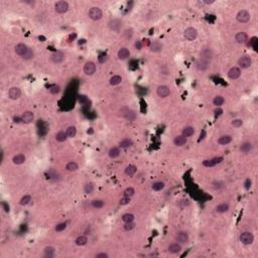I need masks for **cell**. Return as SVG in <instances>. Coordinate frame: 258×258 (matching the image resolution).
I'll return each mask as SVG.
<instances>
[{"label":"cell","mask_w":258,"mask_h":258,"mask_svg":"<svg viewBox=\"0 0 258 258\" xmlns=\"http://www.w3.org/2000/svg\"><path fill=\"white\" fill-rule=\"evenodd\" d=\"M247 40H248V35H247V33L244 31H239L235 34V40H236V43H245L246 41H247Z\"/></svg>","instance_id":"16"},{"label":"cell","mask_w":258,"mask_h":258,"mask_svg":"<svg viewBox=\"0 0 258 258\" xmlns=\"http://www.w3.org/2000/svg\"><path fill=\"white\" fill-rule=\"evenodd\" d=\"M232 141V136L231 135H223L218 139V143L221 145H227Z\"/></svg>","instance_id":"27"},{"label":"cell","mask_w":258,"mask_h":258,"mask_svg":"<svg viewBox=\"0 0 258 258\" xmlns=\"http://www.w3.org/2000/svg\"><path fill=\"white\" fill-rule=\"evenodd\" d=\"M66 133H67V136L68 138H73L76 136L77 134V129L75 126H69L68 128L66 130Z\"/></svg>","instance_id":"33"},{"label":"cell","mask_w":258,"mask_h":258,"mask_svg":"<svg viewBox=\"0 0 258 258\" xmlns=\"http://www.w3.org/2000/svg\"><path fill=\"white\" fill-rule=\"evenodd\" d=\"M152 190L153 191H156V192H159L165 188V182H155L152 184Z\"/></svg>","instance_id":"39"},{"label":"cell","mask_w":258,"mask_h":258,"mask_svg":"<svg viewBox=\"0 0 258 258\" xmlns=\"http://www.w3.org/2000/svg\"><path fill=\"white\" fill-rule=\"evenodd\" d=\"M123 228L125 231H131L132 229L135 228V223L134 222H129V223H125L123 226Z\"/></svg>","instance_id":"45"},{"label":"cell","mask_w":258,"mask_h":258,"mask_svg":"<svg viewBox=\"0 0 258 258\" xmlns=\"http://www.w3.org/2000/svg\"><path fill=\"white\" fill-rule=\"evenodd\" d=\"M213 188H214L215 190L220 191L222 188H225V185H224V184L222 182H213Z\"/></svg>","instance_id":"48"},{"label":"cell","mask_w":258,"mask_h":258,"mask_svg":"<svg viewBox=\"0 0 258 258\" xmlns=\"http://www.w3.org/2000/svg\"><path fill=\"white\" fill-rule=\"evenodd\" d=\"M149 46H150V51L153 52H162V48H163L162 43H160V41H159V40L152 41Z\"/></svg>","instance_id":"18"},{"label":"cell","mask_w":258,"mask_h":258,"mask_svg":"<svg viewBox=\"0 0 258 258\" xmlns=\"http://www.w3.org/2000/svg\"><path fill=\"white\" fill-rule=\"evenodd\" d=\"M134 194H135V190L132 187L126 188L125 190H124V192H123V195L125 197H129V198H131V197L134 196Z\"/></svg>","instance_id":"41"},{"label":"cell","mask_w":258,"mask_h":258,"mask_svg":"<svg viewBox=\"0 0 258 258\" xmlns=\"http://www.w3.org/2000/svg\"><path fill=\"white\" fill-rule=\"evenodd\" d=\"M133 144L132 140L130 139V138H124L123 140L120 141V143H119V146H120L121 148H128L130 147Z\"/></svg>","instance_id":"34"},{"label":"cell","mask_w":258,"mask_h":258,"mask_svg":"<svg viewBox=\"0 0 258 258\" xmlns=\"http://www.w3.org/2000/svg\"><path fill=\"white\" fill-rule=\"evenodd\" d=\"M240 242L244 244V245H250V244L253 243L254 241V235L252 234L251 232H243L242 234L240 235Z\"/></svg>","instance_id":"2"},{"label":"cell","mask_w":258,"mask_h":258,"mask_svg":"<svg viewBox=\"0 0 258 258\" xmlns=\"http://www.w3.org/2000/svg\"><path fill=\"white\" fill-rule=\"evenodd\" d=\"M224 102H225V99H224L222 96H216L214 100H213V104L217 107H221L222 105L224 104Z\"/></svg>","instance_id":"40"},{"label":"cell","mask_w":258,"mask_h":258,"mask_svg":"<svg viewBox=\"0 0 258 258\" xmlns=\"http://www.w3.org/2000/svg\"><path fill=\"white\" fill-rule=\"evenodd\" d=\"M184 37L185 40L188 41L195 40L197 37H198V30H197L195 27H188V28L185 30Z\"/></svg>","instance_id":"5"},{"label":"cell","mask_w":258,"mask_h":258,"mask_svg":"<svg viewBox=\"0 0 258 258\" xmlns=\"http://www.w3.org/2000/svg\"><path fill=\"white\" fill-rule=\"evenodd\" d=\"M84 191L86 194H92L93 191H94V185L93 184H91V182H87L85 185H84Z\"/></svg>","instance_id":"44"},{"label":"cell","mask_w":258,"mask_h":258,"mask_svg":"<svg viewBox=\"0 0 258 258\" xmlns=\"http://www.w3.org/2000/svg\"><path fill=\"white\" fill-rule=\"evenodd\" d=\"M214 2H215L214 0H211V1H206V0H204L203 3H205V4H213Z\"/></svg>","instance_id":"58"},{"label":"cell","mask_w":258,"mask_h":258,"mask_svg":"<svg viewBox=\"0 0 258 258\" xmlns=\"http://www.w3.org/2000/svg\"><path fill=\"white\" fill-rule=\"evenodd\" d=\"M120 149H119V147H112L109 149V151H108V155L111 157V159H116V157H118L119 155H120Z\"/></svg>","instance_id":"32"},{"label":"cell","mask_w":258,"mask_h":258,"mask_svg":"<svg viewBox=\"0 0 258 258\" xmlns=\"http://www.w3.org/2000/svg\"><path fill=\"white\" fill-rule=\"evenodd\" d=\"M33 119H34V115H33V113L31 111H25L21 116V121H23L24 123H27V124L31 123L33 121Z\"/></svg>","instance_id":"17"},{"label":"cell","mask_w":258,"mask_h":258,"mask_svg":"<svg viewBox=\"0 0 258 258\" xmlns=\"http://www.w3.org/2000/svg\"><path fill=\"white\" fill-rule=\"evenodd\" d=\"M173 143L176 146H182L187 143V137H185L184 135H177L174 137Z\"/></svg>","instance_id":"24"},{"label":"cell","mask_w":258,"mask_h":258,"mask_svg":"<svg viewBox=\"0 0 258 258\" xmlns=\"http://www.w3.org/2000/svg\"><path fill=\"white\" fill-rule=\"evenodd\" d=\"M91 205H92V207L95 208V209H101V208L104 207L105 202L103 200H94V201H92Z\"/></svg>","instance_id":"38"},{"label":"cell","mask_w":258,"mask_h":258,"mask_svg":"<svg viewBox=\"0 0 258 258\" xmlns=\"http://www.w3.org/2000/svg\"><path fill=\"white\" fill-rule=\"evenodd\" d=\"M135 46H136V49H140V48H141V44H140V43H135Z\"/></svg>","instance_id":"59"},{"label":"cell","mask_w":258,"mask_h":258,"mask_svg":"<svg viewBox=\"0 0 258 258\" xmlns=\"http://www.w3.org/2000/svg\"><path fill=\"white\" fill-rule=\"evenodd\" d=\"M78 168H79V165H78V163L75 162H68L66 165V170L68 171H78Z\"/></svg>","instance_id":"35"},{"label":"cell","mask_w":258,"mask_h":258,"mask_svg":"<svg viewBox=\"0 0 258 258\" xmlns=\"http://www.w3.org/2000/svg\"><path fill=\"white\" fill-rule=\"evenodd\" d=\"M107 60H108V57H107V55H105V54L100 55L98 57V62L100 64H104L105 62H107Z\"/></svg>","instance_id":"51"},{"label":"cell","mask_w":258,"mask_h":258,"mask_svg":"<svg viewBox=\"0 0 258 258\" xmlns=\"http://www.w3.org/2000/svg\"><path fill=\"white\" fill-rule=\"evenodd\" d=\"M203 165L206 166V168H212V166H215L214 165H213V162H212V160H211V159L204 160V162H203Z\"/></svg>","instance_id":"54"},{"label":"cell","mask_w":258,"mask_h":258,"mask_svg":"<svg viewBox=\"0 0 258 258\" xmlns=\"http://www.w3.org/2000/svg\"><path fill=\"white\" fill-rule=\"evenodd\" d=\"M21 96V90L18 87H12L8 91V97L11 100H17Z\"/></svg>","instance_id":"11"},{"label":"cell","mask_w":258,"mask_h":258,"mask_svg":"<svg viewBox=\"0 0 258 258\" xmlns=\"http://www.w3.org/2000/svg\"><path fill=\"white\" fill-rule=\"evenodd\" d=\"M66 228H67V223H65V222H64V223L58 224V225L55 226V230L57 232H62V231H64V230H65Z\"/></svg>","instance_id":"47"},{"label":"cell","mask_w":258,"mask_h":258,"mask_svg":"<svg viewBox=\"0 0 258 258\" xmlns=\"http://www.w3.org/2000/svg\"><path fill=\"white\" fill-rule=\"evenodd\" d=\"M88 16L90 17L92 20H100V19L102 18V16H103V12H102V10L100 9L99 7H91L90 9H89V12H88Z\"/></svg>","instance_id":"1"},{"label":"cell","mask_w":258,"mask_h":258,"mask_svg":"<svg viewBox=\"0 0 258 258\" xmlns=\"http://www.w3.org/2000/svg\"><path fill=\"white\" fill-rule=\"evenodd\" d=\"M211 160H212L213 165H219V163H221V162L224 160V159H223L222 156H217V157H214V159H212Z\"/></svg>","instance_id":"52"},{"label":"cell","mask_w":258,"mask_h":258,"mask_svg":"<svg viewBox=\"0 0 258 258\" xmlns=\"http://www.w3.org/2000/svg\"><path fill=\"white\" fill-rule=\"evenodd\" d=\"M130 199H131V198L124 196L123 198L120 199V201H119V204H120L121 206H125V205H128V204L130 203Z\"/></svg>","instance_id":"49"},{"label":"cell","mask_w":258,"mask_h":258,"mask_svg":"<svg viewBox=\"0 0 258 258\" xmlns=\"http://www.w3.org/2000/svg\"><path fill=\"white\" fill-rule=\"evenodd\" d=\"M96 258H108L109 257V255H108L107 253H105V252H101V253H97L95 255Z\"/></svg>","instance_id":"55"},{"label":"cell","mask_w":258,"mask_h":258,"mask_svg":"<svg viewBox=\"0 0 258 258\" xmlns=\"http://www.w3.org/2000/svg\"><path fill=\"white\" fill-rule=\"evenodd\" d=\"M55 9L58 13H60V14L66 13L67 11L69 10V3L67 1H64V0L58 1V2H55Z\"/></svg>","instance_id":"6"},{"label":"cell","mask_w":258,"mask_h":258,"mask_svg":"<svg viewBox=\"0 0 258 258\" xmlns=\"http://www.w3.org/2000/svg\"><path fill=\"white\" fill-rule=\"evenodd\" d=\"M33 55H34V54H33L32 49H28V52H26V55L23 57V59H24V60H26V61H27V60H30V59H32V58H33Z\"/></svg>","instance_id":"53"},{"label":"cell","mask_w":258,"mask_h":258,"mask_svg":"<svg viewBox=\"0 0 258 258\" xmlns=\"http://www.w3.org/2000/svg\"><path fill=\"white\" fill-rule=\"evenodd\" d=\"M121 82H122V77L119 76V75H114L113 77L110 78V81H109L111 86H117L119 84H121Z\"/></svg>","instance_id":"30"},{"label":"cell","mask_w":258,"mask_h":258,"mask_svg":"<svg viewBox=\"0 0 258 258\" xmlns=\"http://www.w3.org/2000/svg\"><path fill=\"white\" fill-rule=\"evenodd\" d=\"M252 148H253V145H252V143H251V142H248V141H246V142H244V143L241 144V146H240V151L242 152V153H244V154H247V153H249V152L252 150Z\"/></svg>","instance_id":"21"},{"label":"cell","mask_w":258,"mask_h":258,"mask_svg":"<svg viewBox=\"0 0 258 258\" xmlns=\"http://www.w3.org/2000/svg\"><path fill=\"white\" fill-rule=\"evenodd\" d=\"M222 112H223V111H222L221 109H217V110H215V115H216V116H220V115L222 114Z\"/></svg>","instance_id":"57"},{"label":"cell","mask_w":258,"mask_h":258,"mask_svg":"<svg viewBox=\"0 0 258 258\" xmlns=\"http://www.w3.org/2000/svg\"><path fill=\"white\" fill-rule=\"evenodd\" d=\"M75 243H76L77 246H84L88 243V238L84 236V235H81V236L77 237L76 240H75Z\"/></svg>","instance_id":"31"},{"label":"cell","mask_w":258,"mask_h":258,"mask_svg":"<svg viewBox=\"0 0 258 258\" xmlns=\"http://www.w3.org/2000/svg\"><path fill=\"white\" fill-rule=\"evenodd\" d=\"M243 125V120L242 119H234L232 121V126L235 127V128H239Z\"/></svg>","instance_id":"46"},{"label":"cell","mask_w":258,"mask_h":258,"mask_svg":"<svg viewBox=\"0 0 258 258\" xmlns=\"http://www.w3.org/2000/svg\"><path fill=\"white\" fill-rule=\"evenodd\" d=\"M168 250L171 254H176V253H179V252L182 250V246H181V244H179V243H173V244H171V245L168 246Z\"/></svg>","instance_id":"23"},{"label":"cell","mask_w":258,"mask_h":258,"mask_svg":"<svg viewBox=\"0 0 258 258\" xmlns=\"http://www.w3.org/2000/svg\"><path fill=\"white\" fill-rule=\"evenodd\" d=\"M67 138H68L67 133L64 132V131H60L55 134V140L59 141V142H64V141L67 140Z\"/></svg>","instance_id":"37"},{"label":"cell","mask_w":258,"mask_h":258,"mask_svg":"<svg viewBox=\"0 0 258 258\" xmlns=\"http://www.w3.org/2000/svg\"><path fill=\"white\" fill-rule=\"evenodd\" d=\"M46 174L49 176V179H54V181H57L58 176H59V173H58L57 171H54V170H49V171H46Z\"/></svg>","instance_id":"42"},{"label":"cell","mask_w":258,"mask_h":258,"mask_svg":"<svg viewBox=\"0 0 258 258\" xmlns=\"http://www.w3.org/2000/svg\"><path fill=\"white\" fill-rule=\"evenodd\" d=\"M194 133H195V129H194V127L187 126V127H185V128L182 129V135H184L185 137H191L192 135H194Z\"/></svg>","instance_id":"29"},{"label":"cell","mask_w":258,"mask_h":258,"mask_svg":"<svg viewBox=\"0 0 258 258\" xmlns=\"http://www.w3.org/2000/svg\"><path fill=\"white\" fill-rule=\"evenodd\" d=\"M136 171H137V168L133 165H127L125 168V170H124V173H125L126 176H133L135 173H136Z\"/></svg>","instance_id":"25"},{"label":"cell","mask_w":258,"mask_h":258,"mask_svg":"<svg viewBox=\"0 0 258 258\" xmlns=\"http://www.w3.org/2000/svg\"><path fill=\"white\" fill-rule=\"evenodd\" d=\"M60 91H61V88H60L59 85H54L49 88V92H51L52 94H58Z\"/></svg>","instance_id":"50"},{"label":"cell","mask_w":258,"mask_h":258,"mask_svg":"<svg viewBox=\"0 0 258 258\" xmlns=\"http://www.w3.org/2000/svg\"><path fill=\"white\" fill-rule=\"evenodd\" d=\"M108 25H109V28L113 31H119L122 27V21L120 19H112L111 21H109Z\"/></svg>","instance_id":"15"},{"label":"cell","mask_w":258,"mask_h":258,"mask_svg":"<svg viewBox=\"0 0 258 258\" xmlns=\"http://www.w3.org/2000/svg\"><path fill=\"white\" fill-rule=\"evenodd\" d=\"M55 249L52 246H46V248L43 249V257L46 258H52L55 257Z\"/></svg>","instance_id":"20"},{"label":"cell","mask_w":258,"mask_h":258,"mask_svg":"<svg viewBox=\"0 0 258 258\" xmlns=\"http://www.w3.org/2000/svg\"><path fill=\"white\" fill-rule=\"evenodd\" d=\"M31 201V197H30L29 195H25L24 197H22L21 200L19 201V204L21 205V206H25V205L29 204V202Z\"/></svg>","instance_id":"43"},{"label":"cell","mask_w":258,"mask_h":258,"mask_svg":"<svg viewBox=\"0 0 258 258\" xmlns=\"http://www.w3.org/2000/svg\"><path fill=\"white\" fill-rule=\"evenodd\" d=\"M117 55L119 60H126L130 57V52L127 48H122L118 51Z\"/></svg>","instance_id":"19"},{"label":"cell","mask_w":258,"mask_h":258,"mask_svg":"<svg viewBox=\"0 0 258 258\" xmlns=\"http://www.w3.org/2000/svg\"><path fill=\"white\" fill-rule=\"evenodd\" d=\"M201 58L203 59H206L208 61H211L213 58V52L212 49H204L203 51L201 52Z\"/></svg>","instance_id":"26"},{"label":"cell","mask_w":258,"mask_h":258,"mask_svg":"<svg viewBox=\"0 0 258 258\" xmlns=\"http://www.w3.org/2000/svg\"><path fill=\"white\" fill-rule=\"evenodd\" d=\"M190 240V237H188V234L185 231H179L176 233V241L179 244H187Z\"/></svg>","instance_id":"8"},{"label":"cell","mask_w":258,"mask_h":258,"mask_svg":"<svg viewBox=\"0 0 258 258\" xmlns=\"http://www.w3.org/2000/svg\"><path fill=\"white\" fill-rule=\"evenodd\" d=\"M122 221L124 222V223H129V222H134L135 220V217L133 214H130V213H126V214L122 215Z\"/></svg>","instance_id":"36"},{"label":"cell","mask_w":258,"mask_h":258,"mask_svg":"<svg viewBox=\"0 0 258 258\" xmlns=\"http://www.w3.org/2000/svg\"><path fill=\"white\" fill-rule=\"evenodd\" d=\"M96 72V65L94 62H87L84 66V73L87 76H92Z\"/></svg>","instance_id":"9"},{"label":"cell","mask_w":258,"mask_h":258,"mask_svg":"<svg viewBox=\"0 0 258 258\" xmlns=\"http://www.w3.org/2000/svg\"><path fill=\"white\" fill-rule=\"evenodd\" d=\"M28 49H29V48H27V46L24 43H18V44H16V46H15L16 55H18L19 57H22V58L26 55V52H28Z\"/></svg>","instance_id":"14"},{"label":"cell","mask_w":258,"mask_h":258,"mask_svg":"<svg viewBox=\"0 0 258 258\" xmlns=\"http://www.w3.org/2000/svg\"><path fill=\"white\" fill-rule=\"evenodd\" d=\"M195 67L198 71H207L210 67V61H208L206 59H203V58H200L196 61L195 63Z\"/></svg>","instance_id":"3"},{"label":"cell","mask_w":258,"mask_h":258,"mask_svg":"<svg viewBox=\"0 0 258 258\" xmlns=\"http://www.w3.org/2000/svg\"><path fill=\"white\" fill-rule=\"evenodd\" d=\"M229 204H226V203H223V204H220L216 207V212L217 213H220V214H223V213H226L228 212L229 210Z\"/></svg>","instance_id":"28"},{"label":"cell","mask_w":258,"mask_h":258,"mask_svg":"<svg viewBox=\"0 0 258 258\" xmlns=\"http://www.w3.org/2000/svg\"><path fill=\"white\" fill-rule=\"evenodd\" d=\"M236 18L238 21L241 22V23H246V22H248L250 20L251 15H250V13H249V11H247L246 9H242L237 13Z\"/></svg>","instance_id":"7"},{"label":"cell","mask_w":258,"mask_h":258,"mask_svg":"<svg viewBox=\"0 0 258 258\" xmlns=\"http://www.w3.org/2000/svg\"><path fill=\"white\" fill-rule=\"evenodd\" d=\"M25 159H26L25 155L22 154V153H18V154H16V155H14V156H13L12 162H13V163H14V165H22V163H24Z\"/></svg>","instance_id":"22"},{"label":"cell","mask_w":258,"mask_h":258,"mask_svg":"<svg viewBox=\"0 0 258 258\" xmlns=\"http://www.w3.org/2000/svg\"><path fill=\"white\" fill-rule=\"evenodd\" d=\"M252 65V59L249 55H243L241 57L239 60H238V66H239V69H248L250 68Z\"/></svg>","instance_id":"4"},{"label":"cell","mask_w":258,"mask_h":258,"mask_svg":"<svg viewBox=\"0 0 258 258\" xmlns=\"http://www.w3.org/2000/svg\"><path fill=\"white\" fill-rule=\"evenodd\" d=\"M244 185H245L246 190H249L250 187H251V181H250V179H246V182H245V184H244Z\"/></svg>","instance_id":"56"},{"label":"cell","mask_w":258,"mask_h":258,"mask_svg":"<svg viewBox=\"0 0 258 258\" xmlns=\"http://www.w3.org/2000/svg\"><path fill=\"white\" fill-rule=\"evenodd\" d=\"M228 78L231 80H237L241 76V70L238 67H233L228 71Z\"/></svg>","instance_id":"13"},{"label":"cell","mask_w":258,"mask_h":258,"mask_svg":"<svg viewBox=\"0 0 258 258\" xmlns=\"http://www.w3.org/2000/svg\"><path fill=\"white\" fill-rule=\"evenodd\" d=\"M156 93L160 98H166L168 96H170L171 89H170V87H168V86L162 85L156 89Z\"/></svg>","instance_id":"10"},{"label":"cell","mask_w":258,"mask_h":258,"mask_svg":"<svg viewBox=\"0 0 258 258\" xmlns=\"http://www.w3.org/2000/svg\"><path fill=\"white\" fill-rule=\"evenodd\" d=\"M65 59H66V55L62 52H54V54L52 55V57H51L52 62L55 63V64L63 63L64 61H65Z\"/></svg>","instance_id":"12"}]
</instances>
